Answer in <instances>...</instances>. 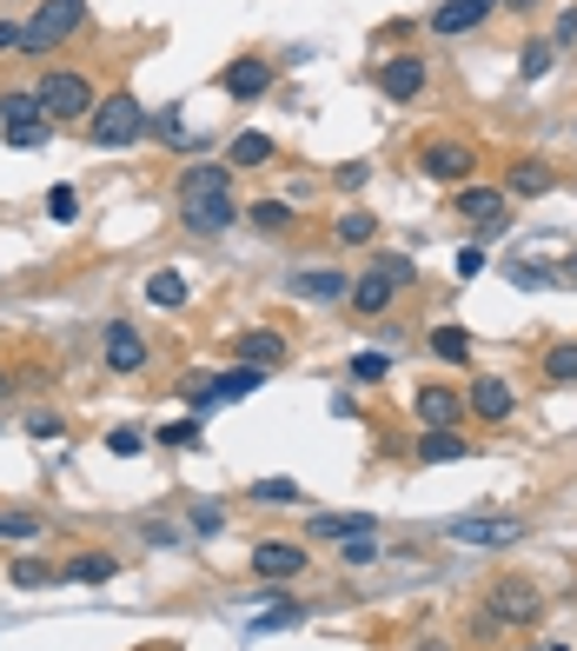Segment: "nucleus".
I'll return each instance as SVG.
<instances>
[{"mask_svg": "<svg viewBox=\"0 0 577 651\" xmlns=\"http://www.w3.org/2000/svg\"><path fill=\"white\" fill-rule=\"evenodd\" d=\"M179 220H186L193 233H206V240L226 233L233 220H246V213L233 206V166H213V160H206V166H186V173H179Z\"/></svg>", "mask_w": 577, "mask_h": 651, "instance_id": "nucleus-1", "label": "nucleus"}, {"mask_svg": "<svg viewBox=\"0 0 577 651\" xmlns=\"http://www.w3.org/2000/svg\"><path fill=\"white\" fill-rule=\"evenodd\" d=\"M146 133V106L120 87V93H106L100 106H93V120H86V140L93 146H106V153H120V146H133Z\"/></svg>", "mask_w": 577, "mask_h": 651, "instance_id": "nucleus-2", "label": "nucleus"}, {"mask_svg": "<svg viewBox=\"0 0 577 651\" xmlns=\"http://www.w3.org/2000/svg\"><path fill=\"white\" fill-rule=\"evenodd\" d=\"M80 27H86V0H40L33 20H27V33H20V53H47V47L73 40Z\"/></svg>", "mask_w": 577, "mask_h": 651, "instance_id": "nucleus-3", "label": "nucleus"}, {"mask_svg": "<svg viewBox=\"0 0 577 651\" xmlns=\"http://www.w3.org/2000/svg\"><path fill=\"white\" fill-rule=\"evenodd\" d=\"M33 93H40L47 120H93V80H86V73H73V67H53Z\"/></svg>", "mask_w": 577, "mask_h": 651, "instance_id": "nucleus-4", "label": "nucleus"}, {"mask_svg": "<svg viewBox=\"0 0 577 651\" xmlns=\"http://www.w3.org/2000/svg\"><path fill=\"white\" fill-rule=\"evenodd\" d=\"M445 539L478 546V552H505V546H518V539H525V519H512V512H465V519H452V526H445Z\"/></svg>", "mask_w": 577, "mask_h": 651, "instance_id": "nucleus-5", "label": "nucleus"}, {"mask_svg": "<svg viewBox=\"0 0 577 651\" xmlns=\"http://www.w3.org/2000/svg\"><path fill=\"white\" fill-rule=\"evenodd\" d=\"M472 166H478V153L465 140H425L419 146V173L439 186H472Z\"/></svg>", "mask_w": 577, "mask_h": 651, "instance_id": "nucleus-6", "label": "nucleus"}, {"mask_svg": "<svg viewBox=\"0 0 577 651\" xmlns=\"http://www.w3.org/2000/svg\"><path fill=\"white\" fill-rule=\"evenodd\" d=\"M425 80H432L425 53H385V60H379V93L399 100V106H412V100L425 93Z\"/></svg>", "mask_w": 577, "mask_h": 651, "instance_id": "nucleus-7", "label": "nucleus"}, {"mask_svg": "<svg viewBox=\"0 0 577 651\" xmlns=\"http://www.w3.org/2000/svg\"><path fill=\"white\" fill-rule=\"evenodd\" d=\"M492 619L498 625H538L545 619V592L532 579H498L492 586Z\"/></svg>", "mask_w": 577, "mask_h": 651, "instance_id": "nucleus-8", "label": "nucleus"}, {"mask_svg": "<svg viewBox=\"0 0 577 651\" xmlns=\"http://www.w3.org/2000/svg\"><path fill=\"white\" fill-rule=\"evenodd\" d=\"M458 220H472L485 240H498V233L512 226V220H505V186H478V180L458 186Z\"/></svg>", "mask_w": 577, "mask_h": 651, "instance_id": "nucleus-9", "label": "nucleus"}, {"mask_svg": "<svg viewBox=\"0 0 577 651\" xmlns=\"http://www.w3.org/2000/svg\"><path fill=\"white\" fill-rule=\"evenodd\" d=\"M100 359H106V373L113 379H133L153 353H146V339H140V326H126V319H113L106 326V346H100Z\"/></svg>", "mask_w": 577, "mask_h": 651, "instance_id": "nucleus-10", "label": "nucleus"}, {"mask_svg": "<svg viewBox=\"0 0 577 651\" xmlns=\"http://www.w3.org/2000/svg\"><path fill=\"white\" fill-rule=\"evenodd\" d=\"M465 406H472L485 426H505V419L518 413V393H512V379H498V373H478V379H472V393H465Z\"/></svg>", "mask_w": 577, "mask_h": 651, "instance_id": "nucleus-11", "label": "nucleus"}, {"mask_svg": "<svg viewBox=\"0 0 577 651\" xmlns=\"http://www.w3.org/2000/svg\"><path fill=\"white\" fill-rule=\"evenodd\" d=\"M306 546H292V539H259L253 546V579H299L306 572Z\"/></svg>", "mask_w": 577, "mask_h": 651, "instance_id": "nucleus-12", "label": "nucleus"}, {"mask_svg": "<svg viewBox=\"0 0 577 651\" xmlns=\"http://www.w3.org/2000/svg\"><path fill=\"white\" fill-rule=\"evenodd\" d=\"M492 13H498V0H445V7H432V33L458 40V33H478Z\"/></svg>", "mask_w": 577, "mask_h": 651, "instance_id": "nucleus-13", "label": "nucleus"}, {"mask_svg": "<svg viewBox=\"0 0 577 651\" xmlns=\"http://www.w3.org/2000/svg\"><path fill=\"white\" fill-rule=\"evenodd\" d=\"M465 413H472V406H465L452 386H419V426H425V433H458Z\"/></svg>", "mask_w": 577, "mask_h": 651, "instance_id": "nucleus-14", "label": "nucleus"}, {"mask_svg": "<svg viewBox=\"0 0 577 651\" xmlns=\"http://www.w3.org/2000/svg\"><path fill=\"white\" fill-rule=\"evenodd\" d=\"M219 87H226L233 100H259V93L272 87V60H259V53H239V60H226Z\"/></svg>", "mask_w": 577, "mask_h": 651, "instance_id": "nucleus-15", "label": "nucleus"}, {"mask_svg": "<svg viewBox=\"0 0 577 651\" xmlns=\"http://www.w3.org/2000/svg\"><path fill=\"white\" fill-rule=\"evenodd\" d=\"M286 293H299V299H339V293H352V279L339 266H299L286 279Z\"/></svg>", "mask_w": 577, "mask_h": 651, "instance_id": "nucleus-16", "label": "nucleus"}, {"mask_svg": "<svg viewBox=\"0 0 577 651\" xmlns=\"http://www.w3.org/2000/svg\"><path fill=\"white\" fill-rule=\"evenodd\" d=\"M365 532H379V519L372 512H312V526H306V539H365Z\"/></svg>", "mask_w": 577, "mask_h": 651, "instance_id": "nucleus-17", "label": "nucleus"}, {"mask_svg": "<svg viewBox=\"0 0 577 651\" xmlns=\"http://www.w3.org/2000/svg\"><path fill=\"white\" fill-rule=\"evenodd\" d=\"M239 359H246V366H259V373H279V366L292 359V346H286L279 333H266V326H259V333H239Z\"/></svg>", "mask_w": 577, "mask_h": 651, "instance_id": "nucleus-18", "label": "nucleus"}, {"mask_svg": "<svg viewBox=\"0 0 577 651\" xmlns=\"http://www.w3.org/2000/svg\"><path fill=\"white\" fill-rule=\"evenodd\" d=\"M558 186V173L545 166V160H518L512 173H505V200H538V193H552Z\"/></svg>", "mask_w": 577, "mask_h": 651, "instance_id": "nucleus-19", "label": "nucleus"}, {"mask_svg": "<svg viewBox=\"0 0 577 651\" xmlns=\"http://www.w3.org/2000/svg\"><path fill=\"white\" fill-rule=\"evenodd\" d=\"M392 293H399V286L372 266V273H359V279H352V293H346V299H352V313H385V306H392Z\"/></svg>", "mask_w": 577, "mask_h": 651, "instance_id": "nucleus-20", "label": "nucleus"}, {"mask_svg": "<svg viewBox=\"0 0 577 651\" xmlns=\"http://www.w3.org/2000/svg\"><path fill=\"white\" fill-rule=\"evenodd\" d=\"M419 459L425 466H458V459H472V439L465 433H425L419 439Z\"/></svg>", "mask_w": 577, "mask_h": 651, "instance_id": "nucleus-21", "label": "nucleus"}, {"mask_svg": "<svg viewBox=\"0 0 577 651\" xmlns=\"http://www.w3.org/2000/svg\"><path fill=\"white\" fill-rule=\"evenodd\" d=\"M120 566H113V552H80V559H66L60 566V579H73V586H106Z\"/></svg>", "mask_w": 577, "mask_h": 651, "instance_id": "nucleus-22", "label": "nucleus"}, {"mask_svg": "<svg viewBox=\"0 0 577 651\" xmlns=\"http://www.w3.org/2000/svg\"><path fill=\"white\" fill-rule=\"evenodd\" d=\"M226 160H233V166H272L279 146H272V133H239V140L226 146Z\"/></svg>", "mask_w": 577, "mask_h": 651, "instance_id": "nucleus-23", "label": "nucleus"}, {"mask_svg": "<svg viewBox=\"0 0 577 651\" xmlns=\"http://www.w3.org/2000/svg\"><path fill=\"white\" fill-rule=\"evenodd\" d=\"M372 233H379V220H372L365 206H346V213L332 220V240H339V246H372Z\"/></svg>", "mask_w": 577, "mask_h": 651, "instance_id": "nucleus-24", "label": "nucleus"}, {"mask_svg": "<svg viewBox=\"0 0 577 651\" xmlns=\"http://www.w3.org/2000/svg\"><path fill=\"white\" fill-rule=\"evenodd\" d=\"M146 306H159V313H179V306H186V279H179L173 266H159V273L146 279Z\"/></svg>", "mask_w": 577, "mask_h": 651, "instance_id": "nucleus-25", "label": "nucleus"}, {"mask_svg": "<svg viewBox=\"0 0 577 651\" xmlns=\"http://www.w3.org/2000/svg\"><path fill=\"white\" fill-rule=\"evenodd\" d=\"M0 113H7V126L47 120V106H40V93H33V87H13V93H0Z\"/></svg>", "mask_w": 577, "mask_h": 651, "instance_id": "nucleus-26", "label": "nucleus"}, {"mask_svg": "<svg viewBox=\"0 0 577 651\" xmlns=\"http://www.w3.org/2000/svg\"><path fill=\"white\" fill-rule=\"evenodd\" d=\"M246 220H253L259 233H292V200H253Z\"/></svg>", "mask_w": 577, "mask_h": 651, "instance_id": "nucleus-27", "label": "nucleus"}, {"mask_svg": "<svg viewBox=\"0 0 577 651\" xmlns=\"http://www.w3.org/2000/svg\"><path fill=\"white\" fill-rule=\"evenodd\" d=\"M552 386H577V339H558L552 353H545V366H538Z\"/></svg>", "mask_w": 577, "mask_h": 651, "instance_id": "nucleus-28", "label": "nucleus"}, {"mask_svg": "<svg viewBox=\"0 0 577 651\" xmlns=\"http://www.w3.org/2000/svg\"><path fill=\"white\" fill-rule=\"evenodd\" d=\"M432 353H439L445 366H465V359H472V333H465V326H439V333H432Z\"/></svg>", "mask_w": 577, "mask_h": 651, "instance_id": "nucleus-29", "label": "nucleus"}, {"mask_svg": "<svg viewBox=\"0 0 577 651\" xmlns=\"http://www.w3.org/2000/svg\"><path fill=\"white\" fill-rule=\"evenodd\" d=\"M259 386H266V373L239 359L233 373H219V386H213V393H219V399H246V393H259Z\"/></svg>", "mask_w": 577, "mask_h": 651, "instance_id": "nucleus-30", "label": "nucleus"}, {"mask_svg": "<svg viewBox=\"0 0 577 651\" xmlns=\"http://www.w3.org/2000/svg\"><path fill=\"white\" fill-rule=\"evenodd\" d=\"M7 586L40 592V586H53V566H47V559H13V566H7Z\"/></svg>", "mask_w": 577, "mask_h": 651, "instance_id": "nucleus-31", "label": "nucleus"}, {"mask_svg": "<svg viewBox=\"0 0 577 651\" xmlns=\"http://www.w3.org/2000/svg\"><path fill=\"white\" fill-rule=\"evenodd\" d=\"M146 126H153V133H159V140H166V146H199V140H193V133H186V126H179V106H159V113H153V120H146Z\"/></svg>", "mask_w": 577, "mask_h": 651, "instance_id": "nucleus-32", "label": "nucleus"}, {"mask_svg": "<svg viewBox=\"0 0 577 651\" xmlns=\"http://www.w3.org/2000/svg\"><path fill=\"white\" fill-rule=\"evenodd\" d=\"M253 492V506H299V486L292 479H259V486H246Z\"/></svg>", "mask_w": 577, "mask_h": 651, "instance_id": "nucleus-33", "label": "nucleus"}, {"mask_svg": "<svg viewBox=\"0 0 577 651\" xmlns=\"http://www.w3.org/2000/svg\"><path fill=\"white\" fill-rule=\"evenodd\" d=\"M552 60H558V47H552V40H532V47L518 53V67H525V80H538V73H552Z\"/></svg>", "mask_w": 577, "mask_h": 651, "instance_id": "nucleus-34", "label": "nucleus"}, {"mask_svg": "<svg viewBox=\"0 0 577 651\" xmlns=\"http://www.w3.org/2000/svg\"><path fill=\"white\" fill-rule=\"evenodd\" d=\"M159 446L193 452V446H199V419H173V426H159Z\"/></svg>", "mask_w": 577, "mask_h": 651, "instance_id": "nucleus-35", "label": "nucleus"}, {"mask_svg": "<svg viewBox=\"0 0 577 651\" xmlns=\"http://www.w3.org/2000/svg\"><path fill=\"white\" fill-rule=\"evenodd\" d=\"M40 512H0V539H40Z\"/></svg>", "mask_w": 577, "mask_h": 651, "instance_id": "nucleus-36", "label": "nucleus"}, {"mask_svg": "<svg viewBox=\"0 0 577 651\" xmlns=\"http://www.w3.org/2000/svg\"><path fill=\"white\" fill-rule=\"evenodd\" d=\"M47 133H53V120H27V126H7V140H13V146H40Z\"/></svg>", "mask_w": 577, "mask_h": 651, "instance_id": "nucleus-37", "label": "nucleus"}, {"mask_svg": "<svg viewBox=\"0 0 577 651\" xmlns=\"http://www.w3.org/2000/svg\"><path fill=\"white\" fill-rule=\"evenodd\" d=\"M379 273H385V279H392V286H412V279H419V273H412V260H405V253H385V260H379Z\"/></svg>", "mask_w": 577, "mask_h": 651, "instance_id": "nucleus-38", "label": "nucleus"}, {"mask_svg": "<svg viewBox=\"0 0 577 651\" xmlns=\"http://www.w3.org/2000/svg\"><path fill=\"white\" fill-rule=\"evenodd\" d=\"M352 379H359V386L385 379V353H359V359H352Z\"/></svg>", "mask_w": 577, "mask_h": 651, "instance_id": "nucleus-39", "label": "nucleus"}, {"mask_svg": "<svg viewBox=\"0 0 577 651\" xmlns=\"http://www.w3.org/2000/svg\"><path fill=\"white\" fill-rule=\"evenodd\" d=\"M47 213H53V220H73V213H80L73 186H53V193H47Z\"/></svg>", "mask_w": 577, "mask_h": 651, "instance_id": "nucleus-40", "label": "nucleus"}, {"mask_svg": "<svg viewBox=\"0 0 577 651\" xmlns=\"http://www.w3.org/2000/svg\"><path fill=\"white\" fill-rule=\"evenodd\" d=\"M27 433H33V439H60V433H66V419H60V413H33V419H27Z\"/></svg>", "mask_w": 577, "mask_h": 651, "instance_id": "nucleus-41", "label": "nucleus"}, {"mask_svg": "<svg viewBox=\"0 0 577 651\" xmlns=\"http://www.w3.org/2000/svg\"><path fill=\"white\" fill-rule=\"evenodd\" d=\"M140 446H146V439H140L133 426H120V433H106V452H120V459H133Z\"/></svg>", "mask_w": 577, "mask_h": 651, "instance_id": "nucleus-42", "label": "nucleus"}, {"mask_svg": "<svg viewBox=\"0 0 577 651\" xmlns=\"http://www.w3.org/2000/svg\"><path fill=\"white\" fill-rule=\"evenodd\" d=\"M379 559V539L365 532V539H346V566H372Z\"/></svg>", "mask_w": 577, "mask_h": 651, "instance_id": "nucleus-43", "label": "nucleus"}, {"mask_svg": "<svg viewBox=\"0 0 577 651\" xmlns=\"http://www.w3.org/2000/svg\"><path fill=\"white\" fill-rule=\"evenodd\" d=\"M365 180H372V166H365V160H346V166H339V186H346V193H359Z\"/></svg>", "mask_w": 577, "mask_h": 651, "instance_id": "nucleus-44", "label": "nucleus"}, {"mask_svg": "<svg viewBox=\"0 0 577 651\" xmlns=\"http://www.w3.org/2000/svg\"><path fill=\"white\" fill-rule=\"evenodd\" d=\"M219 526H226V512H219V506H193V532H199V539H206V532H219Z\"/></svg>", "mask_w": 577, "mask_h": 651, "instance_id": "nucleus-45", "label": "nucleus"}, {"mask_svg": "<svg viewBox=\"0 0 577 651\" xmlns=\"http://www.w3.org/2000/svg\"><path fill=\"white\" fill-rule=\"evenodd\" d=\"M577 40V7H565V13H558V33H552V47H571Z\"/></svg>", "mask_w": 577, "mask_h": 651, "instance_id": "nucleus-46", "label": "nucleus"}, {"mask_svg": "<svg viewBox=\"0 0 577 651\" xmlns=\"http://www.w3.org/2000/svg\"><path fill=\"white\" fill-rule=\"evenodd\" d=\"M512 279H518V286H545V266H532V260H518V266H512Z\"/></svg>", "mask_w": 577, "mask_h": 651, "instance_id": "nucleus-47", "label": "nucleus"}, {"mask_svg": "<svg viewBox=\"0 0 577 651\" xmlns=\"http://www.w3.org/2000/svg\"><path fill=\"white\" fill-rule=\"evenodd\" d=\"M458 273H465V279H472V273H485V253H478V246H465V253H458Z\"/></svg>", "mask_w": 577, "mask_h": 651, "instance_id": "nucleus-48", "label": "nucleus"}, {"mask_svg": "<svg viewBox=\"0 0 577 651\" xmlns=\"http://www.w3.org/2000/svg\"><path fill=\"white\" fill-rule=\"evenodd\" d=\"M146 546H179V532H173V526H153V519H146Z\"/></svg>", "mask_w": 577, "mask_h": 651, "instance_id": "nucleus-49", "label": "nucleus"}, {"mask_svg": "<svg viewBox=\"0 0 577 651\" xmlns=\"http://www.w3.org/2000/svg\"><path fill=\"white\" fill-rule=\"evenodd\" d=\"M20 33H27V27H13V20H0V53H7V47H20Z\"/></svg>", "mask_w": 577, "mask_h": 651, "instance_id": "nucleus-50", "label": "nucleus"}, {"mask_svg": "<svg viewBox=\"0 0 577 651\" xmlns=\"http://www.w3.org/2000/svg\"><path fill=\"white\" fill-rule=\"evenodd\" d=\"M532 651H571V645H565V639H538Z\"/></svg>", "mask_w": 577, "mask_h": 651, "instance_id": "nucleus-51", "label": "nucleus"}, {"mask_svg": "<svg viewBox=\"0 0 577 651\" xmlns=\"http://www.w3.org/2000/svg\"><path fill=\"white\" fill-rule=\"evenodd\" d=\"M498 7H512V13H525V7H538V0H498Z\"/></svg>", "mask_w": 577, "mask_h": 651, "instance_id": "nucleus-52", "label": "nucleus"}, {"mask_svg": "<svg viewBox=\"0 0 577 651\" xmlns=\"http://www.w3.org/2000/svg\"><path fill=\"white\" fill-rule=\"evenodd\" d=\"M558 273H565V279H577V253H571V260H565V266H558Z\"/></svg>", "mask_w": 577, "mask_h": 651, "instance_id": "nucleus-53", "label": "nucleus"}, {"mask_svg": "<svg viewBox=\"0 0 577 651\" xmlns=\"http://www.w3.org/2000/svg\"><path fill=\"white\" fill-rule=\"evenodd\" d=\"M419 651H445V645H439V639H419Z\"/></svg>", "mask_w": 577, "mask_h": 651, "instance_id": "nucleus-54", "label": "nucleus"}, {"mask_svg": "<svg viewBox=\"0 0 577 651\" xmlns=\"http://www.w3.org/2000/svg\"><path fill=\"white\" fill-rule=\"evenodd\" d=\"M7 386H13V379H7V366H0V399H7Z\"/></svg>", "mask_w": 577, "mask_h": 651, "instance_id": "nucleus-55", "label": "nucleus"}]
</instances>
